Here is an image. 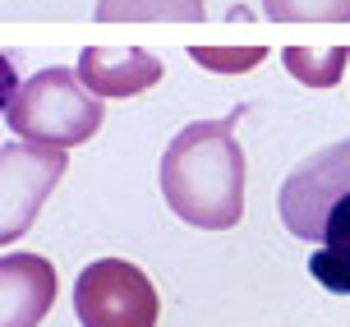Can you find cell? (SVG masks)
<instances>
[{
  "instance_id": "6da1fadb",
  "label": "cell",
  "mask_w": 350,
  "mask_h": 327,
  "mask_svg": "<svg viewBox=\"0 0 350 327\" xmlns=\"http://www.w3.org/2000/svg\"><path fill=\"white\" fill-rule=\"evenodd\" d=\"M235 120L240 111L185 125L161 157V194L175 217L198 231H230L245 217V148Z\"/></svg>"
},
{
  "instance_id": "7c38bea8",
  "label": "cell",
  "mask_w": 350,
  "mask_h": 327,
  "mask_svg": "<svg viewBox=\"0 0 350 327\" xmlns=\"http://www.w3.org/2000/svg\"><path fill=\"white\" fill-rule=\"evenodd\" d=\"M309 272H314V281L323 286V291L350 295V254H341V249H314Z\"/></svg>"
},
{
  "instance_id": "8992f818",
  "label": "cell",
  "mask_w": 350,
  "mask_h": 327,
  "mask_svg": "<svg viewBox=\"0 0 350 327\" xmlns=\"http://www.w3.org/2000/svg\"><path fill=\"white\" fill-rule=\"evenodd\" d=\"M55 304V267L42 254L0 259V327H37Z\"/></svg>"
},
{
  "instance_id": "7a4b0ae2",
  "label": "cell",
  "mask_w": 350,
  "mask_h": 327,
  "mask_svg": "<svg viewBox=\"0 0 350 327\" xmlns=\"http://www.w3.org/2000/svg\"><path fill=\"white\" fill-rule=\"evenodd\" d=\"M277 212L295 240L350 254V138L318 148L286 175Z\"/></svg>"
},
{
  "instance_id": "8fae6325",
  "label": "cell",
  "mask_w": 350,
  "mask_h": 327,
  "mask_svg": "<svg viewBox=\"0 0 350 327\" xmlns=\"http://www.w3.org/2000/svg\"><path fill=\"white\" fill-rule=\"evenodd\" d=\"M267 55H272L267 47H189V60L212 74H245V69H258Z\"/></svg>"
},
{
  "instance_id": "30bf717a",
  "label": "cell",
  "mask_w": 350,
  "mask_h": 327,
  "mask_svg": "<svg viewBox=\"0 0 350 327\" xmlns=\"http://www.w3.org/2000/svg\"><path fill=\"white\" fill-rule=\"evenodd\" d=\"M277 23H350V0H262Z\"/></svg>"
},
{
  "instance_id": "5b68a950",
  "label": "cell",
  "mask_w": 350,
  "mask_h": 327,
  "mask_svg": "<svg viewBox=\"0 0 350 327\" xmlns=\"http://www.w3.org/2000/svg\"><path fill=\"white\" fill-rule=\"evenodd\" d=\"M65 148L51 143H5L0 148V240L14 244L33 226L37 207L46 203V194L65 175Z\"/></svg>"
},
{
  "instance_id": "277c9868",
  "label": "cell",
  "mask_w": 350,
  "mask_h": 327,
  "mask_svg": "<svg viewBox=\"0 0 350 327\" xmlns=\"http://www.w3.org/2000/svg\"><path fill=\"white\" fill-rule=\"evenodd\" d=\"M74 313L83 327H157V291L143 267L124 259H97L79 272Z\"/></svg>"
},
{
  "instance_id": "52a82bcc",
  "label": "cell",
  "mask_w": 350,
  "mask_h": 327,
  "mask_svg": "<svg viewBox=\"0 0 350 327\" xmlns=\"http://www.w3.org/2000/svg\"><path fill=\"white\" fill-rule=\"evenodd\" d=\"M74 69L97 97H139L161 83V60L143 47H88Z\"/></svg>"
},
{
  "instance_id": "3957f363",
  "label": "cell",
  "mask_w": 350,
  "mask_h": 327,
  "mask_svg": "<svg viewBox=\"0 0 350 327\" xmlns=\"http://www.w3.org/2000/svg\"><path fill=\"white\" fill-rule=\"evenodd\" d=\"M102 120H106L102 97L88 92L79 69H65V65L42 69L5 97V125L28 143L79 148L102 129Z\"/></svg>"
},
{
  "instance_id": "9c48e42d",
  "label": "cell",
  "mask_w": 350,
  "mask_h": 327,
  "mask_svg": "<svg viewBox=\"0 0 350 327\" xmlns=\"http://www.w3.org/2000/svg\"><path fill=\"white\" fill-rule=\"evenodd\" d=\"M97 18L106 23H198L203 18V0H97Z\"/></svg>"
},
{
  "instance_id": "ba28073f",
  "label": "cell",
  "mask_w": 350,
  "mask_h": 327,
  "mask_svg": "<svg viewBox=\"0 0 350 327\" xmlns=\"http://www.w3.org/2000/svg\"><path fill=\"white\" fill-rule=\"evenodd\" d=\"M281 65L291 79H299L304 88H336L341 74L350 65V47H327V51H314V47H281Z\"/></svg>"
}]
</instances>
